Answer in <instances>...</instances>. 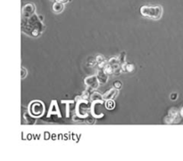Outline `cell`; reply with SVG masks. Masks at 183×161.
<instances>
[{
    "label": "cell",
    "mask_w": 183,
    "mask_h": 161,
    "mask_svg": "<svg viewBox=\"0 0 183 161\" xmlns=\"http://www.w3.org/2000/svg\"><path fill=\"white\" fill-rule=\"evenodd\" d=\"M90 98H91L92 102L99 101V102H102V101H103V95L99 94L98 93H97V92H93L91 94V95H90Z\"/></svg>",
    "instance_id": "cell-10"
},
{
    "label": "cell",
    "mask_w": 183,
    "mask_h": 161,
    "mask_svg": "<svg viewBox=\"0 0 183 161\" xmlns=\"http://www.w3.org/2000/svg\"><path fill=\"white\" fill-rule=\"evenodd\" d=\"M115 107V102H113V100H108L106 101V108L107 110H113Z\"/></svg>",
    "instance_id": "cell-13"
},
{
    "label": "cell",
    "mask_w": 183,
    "mask_h": 161,
    "mask_svg": "<svg viewBox=\"0 0 183 161\" xmlns=\"http://www.w3.org/2000/svg\"><path fill=\"white\" fill-rule=\"evenodd\" d=\"M121 86H122V83L121 82V81H115L114 83H113V87H115L116 89H120L121 88Z\"/></svg>",
    "instance_id": "cell-16"
},
{
    "label": "cell",
    "mask_w": 183,
    "mask_h": 161,
    "mask_svg": "<svg viewBox=\"0 0 183 161\" xmlns=\"http://www.w3.org/2000/svg\"><path fill=\"white\" fill-rule=\"evenodd\" d=\"M140 13L143 16L152 20H159L162 15V7L161 6H142Z\"/></svg>",
    "instance_id": "cell-2"
},
{
    "label": "cell",
    "mask_w": 183,
    "mask_h": 161,
    "mask_svg": "<svg viewBox=\"0 0 183 161\" xmlns=\"http://www.w3.org/2000/svg\"><path fill=\"white\" fill-rule=\"evenodd\" d=\"M36 14V7L33 3H27L25 4L21 9V17L28 18Z\"/></svg>",
    "instance_id": "cell-4"
},
{
    "label": "cell",
    "mask_w": 183,
    "mask_h": 161,
    "mask_svg": "<svg viewBox=\"0 0 183 161\" xmlns=\"http://www.w3.org/2000/svg\"><path fill=\"white\" fill-rule=\"evenodd\" d=\"M117 94H118V89H116L115 87H113L112 89H110V90L106 92L102 95H103V100L104 101H108V100H113V98H115Z\"/></svg>",
    "instance_id": "cell-6"
},
{
    "label": "cell",
    "mask_w": 183,
    "mask_h": 161,
    "mask_svg": "<svg viewBox=\"0 0 183 161\" xmlns=\"http://www.w3.org/2000/svg\"><path fill=\"white\" fill-rule=\"evenodd\" d=\"M96 60H97V63L98 64L99 68H101V67L107 62L106 58L103 55H101V54H98V55L96 56Z\"/></svg>",
    "instance_id": "cell-11"
},
{
    "label": "cell",
    "mask_w": 183,
    "mask_h": 161,
    "mask_svg": "<svg viewBox=\"0 0 183 161\" xmlns=\"http://www.w3.org/2000/svg\"><path fill=\"white\" fill-rule=\"evenodd\" d=\"M97 77L98 78L100 84H106L108 81V75L104 71L102 68H99V70L97 72Z\"/></svg>",
    "instance_id": "cell-7"
},
{
    "label": "cell",
    "mask_w": 183,
    "mask_h": 161,
    "mask_svg": "<svg viewBox=\"0 0 183 161\" xmlns=\"http://www.w3.org/2000/svg\"><path fill=\"white\" fill-rule=\"evenodd\" d=\"M88 64L89 66H95L96 64H98L97 63V60H96V57H89L88 59Z\"/></svg>",
    "instance_id": "cell-14"
},
{
    "label": "cell",
    "mask_w": 183,
    "mask_h": 161,
    "mask_svg": "<svg viewBox=\"0 0 183 161\" xmlns=\"http://www.w3.org/2000/svg\"><path fill=\"white\" fill-rule=\"evenodd\" d=\"M42 20V16L36 14L28 18L21 17V31L31 37H39L45 30Z\"/></svg>",
    "instance_id": "cell-1"
},
{
    "label": "cell",
    "mask_w": 183,
    "mask_h": 161,
    "mask_svg": "<svg viewBox=\"0 0 183 161\" xmlns=\"http://www.w3.org/2000/svg\"><path fill=\"white\" fill-rule=\"evenodd\" d=\"M58 2H61V3H63V4H67V3H69L71 0H57Z\"/></svg>",
    "instance_id": "cell-18"
},
{
    "label": "cell",
    "mask_w": 183,
    "mask_h": 161,
    "mask_svg": "<svg viewBox=\"0 0 183 161\" xmlns=\"http://www.w3.org/2000/svg\"><path fill=\"white\" fill-rule=\"evenodd\" d=\"M27 73H28V71L27 70L24 68V67H21V78H24V77L27 76Z\"/></svg>",
    "instance_id": "cell-15"
},
{
    "label": "cell",
    "mask_w": 183,
    "mask_h": 161,
    "mask_svg": "<svg viewBox=\"0 0 183 161\" xmlns=\"http://www.w3.org/2000/svg\"><path fill=\"white\" fill-rule=\"evenodd\" d=\"M45 111V107L44 103L40 101H33L30 104V113L34 117V118H39L41 117Z\"/></svg>",
    "instance_id": "cell-3"
},
{
    "label": "cell",
    "mask_w": 183,
    "mask_h": 161,
    "mask_svg": "<svg viewBox=\"0 0 183 161\" xmlns=\"http://www.w3.org/2000/svg\"><path fill=\"white\" fill-rule=\"evenodd\" d=\"M177 96H178V94H172L171 95H170V97L172 100H173V101H175L177 99Z\"/></svg>",
    "instance_id": "cell-17"
},
{
    "label": "cell",
    "mask_w": 183,
    "mask_h": 161,
    "mask_svg": "<svg viewBox=\"0 0 183 161\" xmlns=\"http://www.w3.org/2000/svg\"><path fill=\"white\" fill-rule=\"evenodd\" d=\"M180 114H181V116L183 118V107L181 109V110H180Z\"/></svg>",
    "instance_id": "cell-19"
},
{
    "label": "cell",
    "mask_w": 183,
    "mask_h": 161,
    "mask_svg": "<svg viewBox=\"0 0 183 161\" xmlns=\"http://www.w3.org/2000/svg\"><path fill=\"white\" fill-rule=\"evenodd\" d=\"M135 70L134 63H125L123 65H121V72H132Z\"/></svg>",
    "instance_id": "cell-9"
},
{
    "label": "cell",
    "mask_w": 183,
    "mask_h": 161,
    "mask_svg": "<svg viewBox=\"0 0 183 161\" xmlns=\"http://www.w3.org/2000/svg\"><path fill=\"white\" fill-rule=\"evenodd\" d=\"M84 84L91 90H96L98 89L99 86V82L98 78L97 77V75H94V76H89L87 77L84 79Z\"/></svg>",
    "instance_id": "cell-5"
},
{
    "label": "cell",
    "mask_w": 183,
    "mask_h": 161,
    "mask_svg": "<svg viewBox=\"0 0 183 161\" xmlns=\"http://www.w3.org/2000/svg\"><path fill=\"white\" fill-rule=\"evenodd\" d=\"M52 9H53V12L55 14H61L64 10V4L61 3V2H58V1H56L53 4Z\"/></svg>",
    "instance_id": "cell-8"
},
{
    "label": "cell",
    "mask_w": 183,
    "mask_h": 161,
    "mask_svg": "<svg viewBox=\"0 0 183 161\" xmlns=\"http://www.w3.org/2000/svg\"><path fill=\"white\" fill-rule=\"evenodd\" d=\"M118 60L120 62L121 65H123L124 63H126V53L125 52H121L119 57H118Z\"/></svg>",
    "instance_id": "cell-12"
}]
</instances>
